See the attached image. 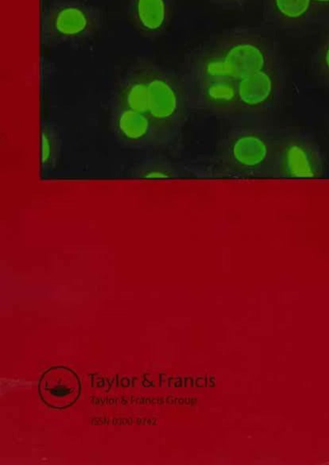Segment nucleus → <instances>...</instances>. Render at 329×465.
I'll use <instances>...</instances> for the list:
<instances>
[{
	"label": "nucleus",
	"instance_id": "12",
	"mask_svg": "<svg viewBox=\"0 0 329 465\" xmlns=\"http://www.w3.org/2000/svg\"><path fill=\"white\" fill-rule=\"evenodd\" d=\"M130 179L181 180L192 178L188 165L176 161L173 156L163 152H152L135 163L129 170Z\"/></svg>",
	"mask_w": 329,
	"mask_h": 465
},
{
	"label": "nucleus",
	"instance_id": "10",
	"mask_svg": "<svg viewBox=\"0 0 329 465\" xmlns=\"http://www.w3.org/2000/svg\"><path fill=\"white\" fill-rule=\"evenodd\" d=\"M38 393L42 402L50 409L63 410L79 400L81 382L71 368L54 367L41 376Z\"/></svg>",
	"mask_w": 329,
	"mask_h": 465
},
{
	"label": "nucleus",
	"instance_id": "16",
	"mask_svg": "<svg viewBox=\"0 0 329 465\" xmlns=\"http://www.w3.org/2000/svg\"><path fill=\"white\" fill-rule=\"evenodd\" d=\"M321 64L323 69L329 74V42L323 50L321 56Z\"/></svg>",
	"mask_w": 329,
	"mask_h": 465
},
{
	"label": "nucleus",
	"instance_id": "8",
	"mask_svg": "<svg viewBox=\"0 0 329 465\" xmlns=\"http://www.w3.org/2000/svg\"><path fill=\"white\" fill-rule=\"evenodd\" d=\"M183 80L191 111L232 121L237 108L236 81L231 80L190 81L184 79Z\"/></svg>",
	"mask_w": 329,
	"mask_h": 465
},
{
	"label": "nucleus",
	"instance_id": "11",
	"mask_svg": "<svg viewBox=\"0 0 329 465\" xmlns=\"http://www.w3.org/2000/svg\"><path fill=\"white\" fill-rule=\"evenodd\" d=\"M313 0H262L265 23L281 31L301 26L311 15Z\"/></svg>",
	"mask_w": 329,
	"mask_h": 465
},
{
	"label": "nucleus",
	"instance_id": "15",
	"mask_svg": "<svg viewBox=\"0 0 329 465\" xmlns=\"http://www.w3.org/2000/svg\"><path fill=\"white\" fill-rule=\"evenodd\" d=\"M209 4L227 11H240L246 8L252 0H207Z\"/></svg>",
	"mask_w": 329,
	"mask_h": 465
},
{
	"label": "nucleus",
	"instance_id": "9",
	"mask_svg": "<svg viewBox=\"0 0 329 465\" xmlns=\"http://www.w3.org/2000/svg\"><path fill=\"white\" fill-rule=\"evenodd\" d=\"M175 14V0H129L128 20L143 38L155 40L170 29Z\"/></svg>",
	"mask_w": 329,
	"mask_h": 465
},
{
	"label": "nucleus",
	"instance_id": "14",
	"mask_svg": "<svg viewBox=\"0 0 329 465\" xmlns=\"http://www.w3.org/2000/svg\"><path fill=\"white\" fill-rule=\"evenodd\" d=\"M63 140L58 125L44 121L40 127V170L41 173L56 169L63 155Z\"/></svg>",
	"mask_w": 329,
	"mask_h": 465
},
{
	"label": "nucleus",
	"instance_id": "7",
	"mask_svg": "<svg viewBox=\"0 0 329 465\" xmlns=\"http://www.w3.org/2000/svg\"><path fill=\"white\" fill-rule=\"evenodd\" d=\"M109 129L125 148L167 153L178 157L183 149V138L164 129L149 114L109 105Z\"/></svg>",
	"mask_w": 329,
	"mask_h": 465
},
{
	"label": "nucleus",
	"instance_id": "17",
	"mask_svg": "<svg viewBox=\"0 0 329 465\" xmlns=\"http://www.w3.org/2000/svg\"><path fill=\"white\" fill-rule=\"evenodd\" d=\"M313 6H329V0H313Z\"/></svg>",
	"mask_w": 329,
	"mask_h": 465
},
{
	"label": "nucleus",
	"instance_id": "2",
	"mask_svg": "<svg viewBox=\"0 0 329 465\" xmlns=\"http://www.w3.org/2000/svg\"><path fill=\"white\" fill-rule=\"evenodd\" d=\"M205 42L236 82L283 62L276 40L256 30L233 29Z\"/></svg>",
	"mask_w": 329,
	"mask_h": 465
},
{
	"label": "nucleus",
	"instance_id": "6",
	"mask_svg": "<svg viewBox=\"0 0 329 465\" xmlns=\"http://www.w3.org/2000/svg\"><path fill=\"white\" fill-rule=\"evenodd\" d=\"M287 71L280 63L237 82L233 123H271L287 89Z\"/></svg>",
	"mask_w": 329,
	"mask_h": 465
},
{
	"label": "nucleus",
	"instance_id": "5",
	"mask_svg": "<svg viewBox=\"0 0 329 465\" xmlns=\"http://www.w3.org/2000/svg\"><path fill=\"white\" fill-rule=\"evenodd\" d=\"M323 174V156L313 138L281 126L264 180H311Z\"/></svg>",
	"mask_w": 329,
	"mask_h": 465
},
{
	"label": "nucleus",
	"instance_id": "3",
	"mask_svg": "<svg viewBox=\"0 0 329 465\" xmlns=\"http://www.w3.org/2000/svg\"><path fill=\"white\" fill-rule=\"evenodd\" d=\"M104 25L103 13L80 0H56L41 13L39 36L42 46L58 47L94 38Z\"/></svg>",
	"mask_w": 329,
	"mask_h": 465
},
{
	"label": "nucleus",
	"instance_id": "1",
	"mask_svg": "<svg viewBox=\"0 0 329 465\" xmlns=\"http://www.w3.org/2000/svg\"><path fill=\"white\" fill-rule=\"evenodd\" d=\"M281 126L233 123L203 165H188L193 178L264 180Z\"/></svg>",
	"mask_w": 329,
	"mask_h": 465
},
{
	"label": "nucleus",
	"instance_id": "4",
	"mask_svg": "<svg viewBox=\"0 0 329 465\" xmlns=\"http://www.w3.org/2000/svg\"><path fill=\"white\" fill-rule=\"evenodd\" d=\"M148 85V114L153 120L183 138L190 107L184 80L180 74L139 58Z\"/></svg>",
	"mask_w": 329,
	"mask_h": 465
},
{
	"label": "nucleus",
	"instance_id": "13",
	"mask_svg": "<svg viewBox=\"0 0 329 465\" xmlns=\"http://www.w3.org/2000/svg\"><path fill=\"white\" fill-rule=\"evenodd\" d=\"M109 105L149 114L148 85L140 60L131 65L121 78Z\"/></svg>",
	"mask_w": 329,
	"mask_h": 465
}]
</instances>
